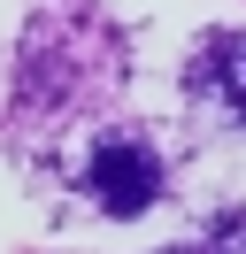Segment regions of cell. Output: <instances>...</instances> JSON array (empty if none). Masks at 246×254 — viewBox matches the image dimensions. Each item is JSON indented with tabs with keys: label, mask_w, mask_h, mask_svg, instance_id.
<instances>
[{
	"label": "cell",
	"mask_w": 246,
	"mask_h": 254,
	"mask_svg": "<svg viewBox=\"0 0 246 254\" xmlns=\"http://www.w3.org/2000/svg\"><path fill=\"white\" fill-rule=\"evenodd\" d=\"M85 192L108 216H138V208L162 200V162H154L146 146H131V139H108L100 154H92V170H85Z\"/></svg>",
	"instance_id": "obj_1"
},
{
	"label": "cell",
	"mask_w": 246,
	"mask_h": 254,
	"mask_svg": "<svg viewBox=\"0 0 246 254\" xmlns=\"http://www.w3.org/2000/svg\"><path fill=\"white\" fill-rule=\"evenodd\" d=\"M192 100L215 124L246 131V31H215L208 47L192 54Z\"/></svg>",
	"instance_id": "obj_2"
},
{
	"label": "cell",
	"mask_w": 246,
	"mask_h": 254,
	"mask_svg": "<svg viewBox=\"0 0 246 254\" xmlns=\"http://www.w3.org/2000/svg\"><path fill=\"white\" fill-rule=\"evenodd\" d=\"M208 254H246V216H215V231H208Z\"/></svg>",
	"instance_id": "obj_3"
}]
</instances>
